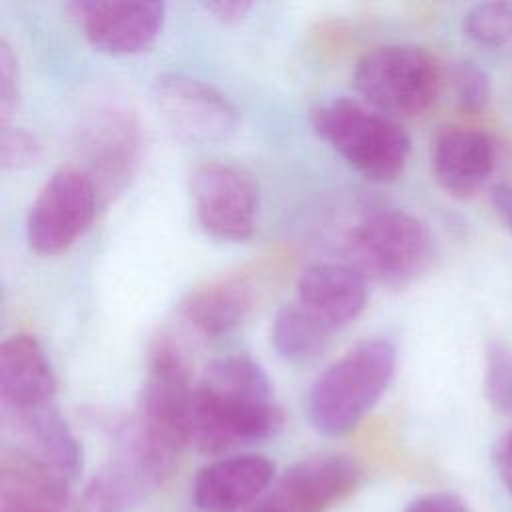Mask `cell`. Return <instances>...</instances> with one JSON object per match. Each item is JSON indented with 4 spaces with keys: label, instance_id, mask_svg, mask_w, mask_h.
<instances>
[{
    "label": "cell",
    "instance_id": "10",
    "mask_svg": "<svg viewBox=\"0 0 512 512\" xmlns=\"http://www.w3.org/2000/svg\"><path fill=\"white\" fill-rule=\"evenodd\" d=\"M152 100L174 134L186 142H222L240 126L236 104L222 90L196 76L160 74L152 82Z\"/></svg>",
    "mask_w": 512,
    "mask_h": 512
},
{
    "label": "cell",
    "instance_id": "2",
    "mask_svg": "<svg viewBox=\"0 0 512 512\" xmlns=\"http://www.w3.org/2000/svg\"><path fill=\"white\" fill-rule=\"evenodd\" d=\"M396 370V348L386 338L362 340L324 372L308 392V418L324 436L352 432L386 392Z\"/></svg>",
    "mask_w": 512,
    "mask_h": 512
},
{
    "label": "cell",
    "instance_id": "26",
    "mask_svg": "<svg viewBox=\"0 0 512 512\" xmlns=\"http://www.w3.org/2000/svg\"><path fill=\"white\" fill-rule=\"evenodd\" d=\"M20 98L18 58L6 40L0 42V124L10 126Z\"/></svg>",
    "mask_w": 512,
    "mask_h": 512
},
{
    "label": "cell",
    "instance_id": "7",
    "mask_svg": "<svg viewBox=\"0 0 512 512\" xmlns=\"http://www.w3.org/2000/svg\"><path fill=\"white\" fill-rule=\"evenodd\" d=\"M98 188L80 166L58 168L38 190L26 218L28 246L38 254H58L92 224Z\"/></svg>",
    "mask_w": 512,
    "mask_h": 512
},
{
    "label": "cell",
    "instance_id": "14",
    "mask_svg": "<svg viewBox=\"0 0 512 512\" xmlns=\"http://www.w3.org/2000/svg\"><path fill=\"white\" fill-rule=\"evenodd\" d=\"M366 300V278L348 262L310 264L296 282V302L332 332L356 320Z\"/></svg>",
    "mask_w": 512,
    "mask_h": 512
},
{
    "label": "cell",
    "instance_id": "31",
    "mask_svg": "<svg viewBox=\"0 0 512 512\" xmlns=\"http://www.w3.org/2000/svg\"><path fill=\"white\" fill-rule=\"evenodd\" d=\"M248 512H286V510H282L276 502H272L270 498L268 500H264V502H260L258 506H254V508H250Z\"/></svg>",
    "mask_w": 512,
    "mask_h": 512
},
{
    "label": "cell",
    "instance_id": "13",
    "mask_svg": "<svg viewBox=\"0 0 512 512\" xmlns=\"http://www.w3.org/2000/svg\"><path fill=\"white\" fill-rule=\"evenodd\" d=\"M274 462L260 454H232L198 470L192 502L202 512H240L274 482Z\"/></svg>",
    "mask_w": 512,
    "mask_h": 512
},
{
    "label": "cell",
    "instance_id": "12",
    "mask_svg": "<svg viewBox=\"0 0 512 512\" xmlns=\"http://www.w3.org/2000/svg\"><path fill=\"white\" fill-rule=\"evenodd\" d=\"M364 480V468L346 454H314L294 462L270 496L286 512H328Z\"/></svg>",
    "mask_w": 512,
    "mask_h": 512
},
{
    "label": "cell",
    "instance_id": "16",
    "mask_svg": "<svg viewBox=\"0 0 512 512\" xmlns=\"http://www.w3.org/2000/svg\"><path fill=\"white\" fill-rule=\"evenodd\" d=\"M8 430L16 436V450L42 464L68 484L82 470V446L62 418L56 402L2 416Z\"/></svg>",
    "mask_w": 512,
    "mask_h": 512
},
{
    "label": "cell",
    "instance_id": "30",
    "mask_svg": "<svg viewBox=\"0 0 512 512\" xmlns=\"http://www.w3.org/2000/svg\"><path fill=\"white\" fill-rule=\"evenodd\" d=\"M492 204L500 220L512 232V182H502L492 188Z\"/></svg>",
    "mask_w": 512,
    "mask_h": 512
},
{
    "label": "cell",
    "instance_id": "9",
    "mask_svg": "<svg viewBox=\"0 0 512 512\" xmlns=\"http://www.w3.org/2000/svg\"><path fill=\"white\" fill-rule=\"evenodd\" d=\"M194 214L202 230L218 240L242 242L252 236L258 214V184L242 166L208 160L188 178Z\"/></svg>",
    "mask_w": 512,
    "mask_h": 512
},
{
    "label": "cell",
    "instance_id": "1",
    "mask_svg": "<svg viewBox=\"0 0 512 512\" xmlns=\"http://www.w3.org/2000/svg\"><path fill=\"white\" fill-rule=\"evenodd\" d=\"M284 414L274 402L270 378L244 354L212 360L194 386L190 446L204 454L254 444L276 436Z\"/></svg>",
    "mask_w": 512,
    "mask_h": 512
},
{
    "label": "cell",
    "instance_id": "3",
    "mask_svg": "<svg viewBox=\"0 0 512 512\" xmlns=\"http://www.w3.org/2000/svg\"><path fill=\"white\" fill-rule=\"evenodd\" d=\"M310 126L370 182H392L406 168L410 136L394 118L372 106L352 98H332L310 110Z\"/></svg>",
    "mask_w": 512,
    "mask_h": 512
},
{
    "label": "cell",
    "instance_id": "5",
    "mask_svg": "<svg viewBox=\"0 0 512 512\" xmlns=\"http://www.w3.org/2000/svg\"><path fill=\"white\" fill-rule=\"evenodd\" d=\"M192 396L194 386L186 356L170 338H156L130 418L148 446L172 462L184 446H190Z\"/></svg>",
    "mask_w": 512,
    "mask_h": 512
},
{
    "label": "cell",
    "instance_id": "28",
    "mask_svg": "<svg viewBox=\"0 0 512 512\" xmlns=\"http://www.w3.org/2000/svg\"><path fill=\"white\" fill-rule=\"evenodd\" d=\"M202 8L222 24H236L252 10V2L248 0H218V2H204Z\"/></svg>",
    "mask_w": 512,
    "mask_h": 512
},
{
    "label": "cell",
    "instance_id": "27",
    "mask_svg": "<svg viewBox=\"0 0 512 512\" xmlns=\"http://www.w3.org/2000/svg\"><path fill=\"white\" fill-rule=\"evenodd\" d=\"M404 512H472L468 504L452 492H430L412 500Z\"/></svg>",
    "mask_w": 512,
    "mask_h": 512
},
{
    "label": "cell",
    "instance_id": "23",
    "mask_svg": "<svg viewBox=\"0 0 512 512\" xmlns=\"http://www.w3.org/2000/svg\"><path fill=\"white\" fill-rule=\"evenodd\" d=\"M484 396L498 412H512V348L494 340L484 352Z\"/></svg>",
    "mask_w": 512,
    "mask_h": 512
},
{
    "label": "cell",
    "instance_id": "6",
    "mask_svg": "<svg viewBox=\"0 0 512 512\" xmlns=\"http://www.w3.org/2000/svg\"><path fill=\"white\" fill-rule=\"evenodd\" d=\"M442 70L432 52L416 44H384L354 66V86L368 106L390 118H412L438 98Z\"/></svg>",
    "mask_w": 512,
    "mask_h": 512
},
{
    "label": "cell",
    "instance_id": "17",
    "mask_svg": "<svg viewBox=\"0 0 512 512\" xmlns=\"http://www.w3.org/2000/svg\"><path fill=\"white\" fill-rule=\"evenodd\" d=\"M496 168L494 140L474 128H446L432 146L436 182L456 198L476 194Z\"/></svg>",
    "mask_w": 512,
    "mask_h": 512
},
{
    "label": "cell",
    "instance_id": "8",
    "mask_svg": "<svg viewBox=\"0 0 512 512\" xmlns=\"http://www.w3.org/2000/svg\"><path fill=\"white\" fill-rule=\"evenodd\" d=\"M76 146L82 170L98 192H112L134 172L140 150V126L134 110L118 98H100L80 116Z\"/></svg>",
    "mask_w": 512,
    "mask_h": 512
},
{
    "label": "cell",
    "instance_id": "4",
    "mask_svg": "<svg viewBox=\"0 0 512 512\" xmlns=\"http://www.w3.org/2000/svg\"><path fill=\"white\" fill-rule=\"evenodd\" d=\"M346 254L348 264L366 280L404 288L432 268L436 240L424 220L388 208L366 216L348 232Z\"/></svg>",
    "mask_w": 512,
    "mask_h": 512
},
{
    "label": "cell",
    "instance_id": "22",
    "mask_svg": "<svg viewBox=\"0 0 512 512\" xmlns=\"http://www.w3.org/2000/svg\"><path fill=\"white\" fill-rule=\"evenodd\" d=\"M464 34L484 46L512 42V2H484L470 8L462 22Z\"/></svg>",
    "mask_w": 512,
    "mask_h": 512
},
{
    "label": "cell",
    "instance_id": "25",
    "mask_svg": "<svg viewBox=\"0 0 512 512\" xmlns=\"http://www.w3.org/2000/svg\"><path fill=\"white\" fill-rule=\"evenodd\" d=\"M42 156V142L36 138V134L14 128V126H2L0 132V164L4 170H24L32 164H36Z\"/></svg>",
    "mask_w": 512,
    "mask_h": 512
},
{
    "label": "cell",
    "instance_id": "29",
    "mask_svg": "<svg viewBox=\"0 0 512 512\" xmlns=\"http://www.w3.org/2000/svg\"><path fill=\"white\" fill-rule=\"evenodd\" d=\"M494 464L502 484L512 492V428L494 448Z\"/></svg>",
    "mask_w": 512,
    "mask_h": 512
},
{
    "label": "cell",
    "instance_id": "11",
    "mask_svg": "<svg viewBox=\"0 0 512 512\" xmlns=\"http://www.w3.org/2000/svg\"><path fill=\"white\" fill-rule=\"evenodd\" d=\"M66 10L88 44L112 56L148 50L166 18V6L152 0H74Z\"/></svg>",
    "mask_w": 512,
    "mask_h": 512
},
{
    "label": "cell",
    "instance_id": "21",
    "mask_svg": "<svg viewBox=\"0 0 512 512\" xmlns=\"http://www.w3.org/2000/svg\"><path fill=\"white\" fill-rule=\"evenodd\" d=\"M330 336L332 330L308 314L298 302L282 306L270 330L274 350L288 362L314 360L326 350Z\"/></svg>",
    "mask_w": 512,
    "mask_h": 512
},
{
    "label": "cell",
    "instance_id": "24",
    "mask_svg": "<svg viewBox=\"0 0 512 512\" xmlns=\"http://www.w3.org/2000/svg\"><path fill=\"white\" fill-rule=\"evenodd\" d=\"M452 86L460 108L480 112L490 100V76L472 60H462L452 70Z\"/></svg>",
    "mask_w": 512,
    "mask_h": 512
},
{
    "label": "cell",
    "instance_id": "19",
    "mask_svg": "<svg viewBox=\"0 0 512 512\" xmlns=\"http://www.w3.org/2000/svg\"><path fill=\"white\" fill-rule=\"evenodd\" d=\"M164 474L132 452L116 450L88 482L84 492V512H128L154 492Z\"/></svg>",
    "mask_w": 512,
    "mask_h": 512
},
{
    "label": "cell",
    "instance_id": "20",
    "mask_svg": "<svg viewBox=\"0 0 512 512\" xmlns=\"http://www.w3.org/2000/svg\"><path fill=\"white\" fill-rule=\"evenodd\" d=\"M250 306V284L238 276H226L190 290L180 304V314L192 330L206 338H216L234 330Z\"/></svg>",
    "mask_w": 512,
    "mask_h": 512
},
{
    "label": "cell",
    "instance_id": "15",
    "mask_svg": "<svg viewBox=\"0 0 512 512\" xmlns=\"http://www.w3.org/2000/svg\"><path fill=\"white\" fill-rule=\"evenodd\" d=\"M56 402V376L44 348L28 334H14L0 346L2 416Z\"/></svg>",
    "mask_w": 512,
    "mask_h": 512
},
{
    "label": "cell",
    "instance_id": "18",
    "mask_svg": "<svg viewBox=\"0 0 512 512\" xmlns=\"http://www.w3.org/2000/svg\"><path fill=\"white\" fill-rule=\"evenodd\" d=\"M0 512H78L68 482L14 450L0 464Z\"/></svg>",
    "mask_w": 512,
    "mask_h": 512
}]
</instances>
